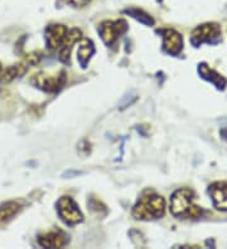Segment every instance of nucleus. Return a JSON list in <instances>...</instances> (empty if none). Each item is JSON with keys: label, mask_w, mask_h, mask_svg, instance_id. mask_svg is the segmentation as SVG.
I'll return each instance as SVG.
<instances>
[{"label": "nucleus", "mask_w": 227, "mask_h": 249, "mask_svg": "<svg viewBox=\"0 0 227 249\" xmlns=\"http://www.w3.org/2000/svg\"><path fill=\"white\" fill-rule=\"evenodd\" d=\"M165 210V201L161 195H155L153 193L143 195L139 201L135 204L133 209V215L136 219L142 220H150L163 216Z\"/></svg>", "instance_id": "nucleus-1"}, {"label": "nucleus", "mask_w": 227, "mask_h": 249, "mask_svg": "<svg viewBox=\"0 0 227 249\" xmlns=\"http://www.w3.org/2000/svg\"><path fill=\"white\" fill-rule=\"evenodd\" d=\"M193 192L189 189H179L170 199V212L181 218H198L202 210L193 204Z\"/></svg>", "instance_id": "nucleus-2"}, {"label": "nucleus", "mask_w": 227, "mask_h": 249, "mask_svg": "<svg viewBox=\"0 0 227 249\" xmlns=\"http://www.w3.org/2000/svg\"><path fill=\"white\" fill-rule=\"evenodd\" d=\"M57 210L62 220L67 224H77V223H81L83 220L81 210L79 209L77 204L70 196L61 197L57 203Z\"/></svg>", "instance_id": "nucleus-3"}, {"label": "nucleus", "mask_w": 227, "mask_h": 249, "mask_svg": "<svg viewBox=\"0 0 227 249\" xmlns=\"http://www.w3.org/2000/svg\"><path fill=\"white\" fill-rule=\"evenodd\" d=\"M221 38V29L215 23H207L200 25L192 33V43L198 47L202 43H216Z\"/></svg>", "instance_id": "nucleus-4"}, {"label": "nucleus", "mask_w": 227, "mask_h": 249, "mask_svg": "<svg viewBox=\"0 0 227 249\" xmlns=\"http://www.w3.org/2000/svg\"><path fill=\"white\" fill-rule=\"evenodd\" d=\"M126 29V21L123 20V19L116 21H103L100 24V27H99V32H100L101 38H103V40L107 44V46H112V44L118 40L119 36H121Z\"/></svg>", "instance_id": "nucleus-5"}, {"label": "nucleus", "mask_w": 227, "mask_h": 249, "mask_svg": "<svg viewBox=\"0 0 227 249\" xmlns=\"http://www.w3.org/2000/svg\"><path fill=\"white\" fill-rule=\"evenodd\" d=\"M33 83L38 87V89H43L45 92H56L63 86L64 83V73H60V74H47V73H40L34 76Z\"/></svg>", "instance_id": "nucleus-6"}, {"label": "nucleus", "mask_w": 227, "mask_h": 249, "mask_svg": "<svg viewBox=\"0 0 227 249\" xmlns=\"http://www.w3.org/2000/svg\"><path fill=\"white\" fill-rule=\"evenodd\" d=\"M67 29L64 25L62 24H52L45 29V39H47V44L51 49H60L63 46L64 40L67 38Z\"/></svg>", "instance_id": "nucleus-7"}, {"label": "nucleus", "mask_w": 227, "mask_h": 249, "mask_svg": "<svg viewBox=\"0 0 227 249\" xmlns=\"http://www.w3.org/2000/svg\"><path fill=\"white\" fill-rule=\"evenodd\" d=\"M38 243L43 248H62L68 243V238L63 231H53L41 234L38 237Z\"/></svg>", "instance_id": "nucleus-8"}, {"label": "nucleus", "mask_w": 227, "mask_h": 249, "mask_svg": "<svg viewBox=\"0 0 227 249\" xmlns=\"http://www.w3.org/2000/svg\"><path fill=\"white\" fill-rule=\"evenodd\" d=\"M162 33H163L164 39V51L172 55L179 54V52L182 51V47H183V39H182L181 34L178 32L173 31V29H165Z\"/></svg>", "instance_id": "nucleus-9"}, {"label": "nucleus", "mask_w": 227, "mask_h": 249, "mask_svg": "<svg viewBox=\"0 0 227 249\" xmlns=\"http://www.w3.org/2000/svg\"><path fill=\"white\" fill-rule=\"evenodd\" d=\"M208 193L212 197L213 205L218 210L227 212V181L215 182L208 189Z\"/></svg>", "instance_id": "nucleus-10"}, {"label": "nucleus", "mask_w": 227, "mask_h": 249, "mask_svg": "<svg viewBox=\"0 0 227 249\" xmlns=\"http://www.w3.org/2000/svg\"><path fill=\"white\" fill-rule=\"evenodd\" d=\"M81 36H82L81 31L76 29V28H73V29L68 31V33H67V38L63 43V46L58 49L61 61L64 62V63H67V62L70 61V54H71V49H72V46L75 44L76 42H79V40L81 39Z\"/></svg>", "instance_id": "nucleus-11"}, {"label": "nucleus", "mask_w": 227, "mask_h": 249, "mask_svg": "<svg viewBox=\"0 0 227 249\" xmlns=\"http://www.w3.org/2000/svg\"><path fill=\"white\" fill-rule=\"evenodd\" d=\"M21 210V204L17 201H6L0 205V223L9 222Z\"/></svg>", "instance_id": "nucleus-12"}, {"label": "nucleus", "mask_w": 227, "mask_h": 249, "mask_svg": "<svg viewBox=\"0 0 227 249\" xmlns=\"http://www.w3.org/2000/svg\"><path fill=\"white\" fill-rule=\"evenodd\" d=\"M27 71V64L24 63H19V64H14L12 67L6 68L3 73H1V76H0V81L4 83L12 82L13 79H15L17 77L23 76Z\"/></svg>", "instance_id": "nucleus-13"}, {"label": "nucleus", "mask_w": 227, "mask_h": 249, "mask_svg": "<svg viewBox=\"0 0 227 249\" xmlns=\"http://www.w3.org/2000/svg\"><path fill=\"white\" fill-rule=\"evenodd\" d=\"M94 52H95L94 44H92L90 40H88V39L81 40V43H80V47H79V52H77V55H79V61L81 62L82 67L86 68V64H87V62L90 61L91 55L94 54Z\"/></svg>", "instance_id": "nucleus-14"}, {"label": "nucleus", "mask_w": 227, "mask_h": 249, "mask_svg": "<svg viewBox=\"0 0 227 249\" xmlns=\"http://www.w3.org/2000/svg\"><path fill=\"white\" fill-rule=\"evenodd\" d=\"M125 13L133 17V18H135L136 20L142 21V23H144V24L146 25H153V23H154L153 19L150 18V16H148L145 12H143V10L140 9H135V8H133V9L125 10Z\"/></svg>", "instance_id": "nucleus-15"}, {"label": "nucleus", "mask_w": 227, "mask_h": 249, "mask_svg": "<svg viewBox=\"0 0 227 249\" xmlns=\"http://www.w3.org/2000/svg\"><path fill=\"white\" fill-rule=\"evenodd\" d=\"M67 4H71L73 6H83L88 4L91 0H64Z\"/></svg>", "instance_id": "nucleus-16"}, {"label": "nucleus", "mask_w": 227, "mask_h": 249, "mask_svg": "<svg viewBox=\"0 0 227 249\" xmlns=\"http://www.w3.org/2000/svg\"><path fill=\"white\" fill-rule=\"evenodd\" d=\"M159 1H162V0H159Z\"/></svg>", "instance_id": "nucleus-17"}]
</instances>
